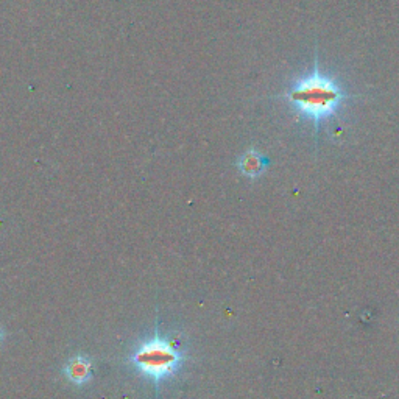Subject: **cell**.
I'll use <instances>...</instances> for the list:
<instances>
[{"instance_id":"cell-1","label":"cell","mask_w":399,"mask_h":399,"mask_svg":"<svg viewBox=\"0 0 399 399\" xmlns=\"http://www.w3.org/2000/svg\"><path fill=\"white\" fill-rule=\"evenodd\" d=\"M336 78L323 74L315 63L308 74L298 77L284 94V99L301 119L310 120L318 132L322 123L334 118L351 99Z\"/></svg>"},{"instance_id":"cell-2","label":"cell","mask_w":399,"mask_h":399,"mask_svg":"<svg viewBox=\"0 0 399 399\" xmlns=\"http://www.w3.org/2000/svg\"><path fill=\"white\" fill-rule=\"evenodd\" d=\"M128 359L137 373L159 386V382L172 377L181 368L186 351L181 345L155 332L151 337L137 343Z\"/></svg>"},{"instance_id":"cell-3","label":"cell","mask_w":399,"mask_h":399,"mask_svg":"<svg viewBox=\"0 0 399 399\" xmlns=\"http://www.w3.org/2000/svg\"><path fill=\"white\" fill-rule=\"evenodd\" d=\"M63 373L69 382L75 386H84L92 377V364L86 355H74L64 365Z\"/></svg>"},{"instance_id":"cell-4","label":"cell","mask_w":399,"mask_h":399,"mask_svg":"<svg viewBox=\"0 0 399 399\" xmlns=\"http://www.w3.org/2000/svg\"><path fill=\"white\" fill-rule=\"evenodd\" d=\"M267 159L256 150H248L239 159V170H241L245 177L248 178H258L262 175L267 167Z\"/></svg>"},{"instance_id":"cell-5","label":"cell","mask_w":399,"mask_h":399,"mask_svg":"<svg viewBox=\"0 0 399 399\" xmlns=\"http://www.w3.org/2000/svg\"><path fill=\"white\" fill-rule=\"evenodd\" d=\"M4 337H5V332H4L2 326H0V345H2V342H4Z\"/></svg>"}]
</instances>
